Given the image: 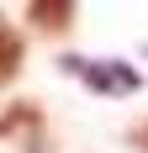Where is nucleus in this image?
I'll use <instances>...</instances> for the list:
<instances>
[{"label": "nucleus", "mask_w": 148, "mask_h": 153, "mask_svg": "<svg viewBox=\"0 0 148 153\" xmlns=\"http://www.w3.org/2000/svg\"><path fill=\"white\" fill-rule=\"evenodd\" d=\"M32 116H37L32 106H11L5 116H0V132H16V127H21V122H32Z\"/></svg>", "instance_id": "nucleus-4"}, {"label": "nucleus", "mask_w": 148, "mask_h": 153, "mask_svg": "<svg viewBox=\"0 0 148 153\" xmlns=\"http://www.w3.org/2000/svg\"><path fill=\"white\" fill-rule=\"evenodd\" d=\"M64 69L79 74L95 95H132V90H138V69L122 63V58H101V63H90V58H64Z\"/></svg>", "instance_id": "nucleus-1"}, {"label": "nucleus", "mask_w": 148, "mask_h": 153, "mask_svg": "<svg viewBox=\"0 0 148 153\" xmlns=\"http://www.w3.org/2000/svg\"><path fill=\"white\" fill-rule=\"evenodd\" d=\"M27 16L37 21V27H69L74 5H69V0H58V5H53V0H37V5H27Z\"/></svg>", "instance_id": "nucleus-3"}, {"label": "nucleus", "mask_w": 148, "mask_h": 153, "mask_svg": "<svg viewBox=\"0 0 148 153\" xmlns=\"http://www.w3.org/2000/svg\"><path fill=\"white\" fill-rule=\"evenodd\" d=\"M16 69H21V37L11 21H0V85H11Z\"/></svg>", "instance_id": "nucleus-2"}, {"label": "nucleus", "mask_w": 148, "mask_h": 153, "mask_svg": "<svg viewBox=\"0 0 148 153\" xmlns=\"http://www.w3.org/2000/svg\"><path fill=\"white\" fill-rule=\"evenodd\" d=\"M132 143H138V148L148 153V122H143V127H132Z\"/></svg>", "instance_id": "nucleus-5"}]
</instances>
